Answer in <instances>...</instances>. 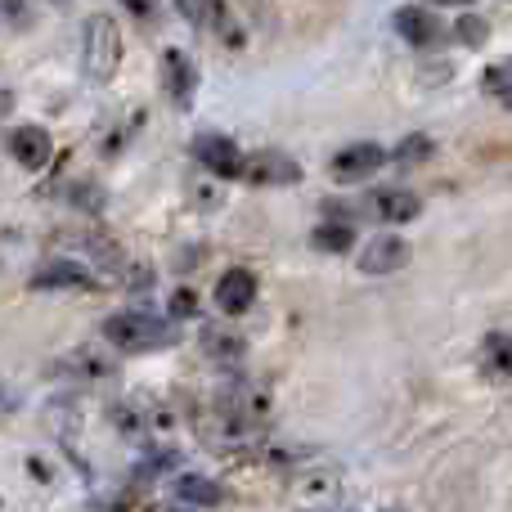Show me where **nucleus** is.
Segmentation results:
<instances>
[{
	"mask_svg": "<svg viewBox=\"0 0 512 512\" xmlns=\"http://www.w3.org/2000/svg\"><path fill=\"white\" fill-rule=\"evenodd\" d=\"M104 337L117 351H158V346L176 342L180 328L171 319L149 315V310H117V315L104 319Z\"/></svg>",
	"mask_w": 512,
	"mask_h": 512,
	"instance_id": "f257e3e1",
	"label": "nucleus"
},
{
	"mask_svg": "<svg viewBox=\"0 0 512 512\" xmlns=\"http://www.w3.org/2000/svg\"><path fill=\"white\" fill-rule=\"evenodd\" d=\"M122 59V36H117V23L108 14H90L86 18V36H81V63H86L90 81H108Z\"/></svg>",
	"mask_w": 512,
	"mask_h": 512,
	"instance_id": "f03ea898",
	"label": "nucleus"
},
{
	"mask_svg": "<svg viewBox=\"0 0 512 512\" xmlns=\"http://www.w3.org/2000/svg\"><path fill=\"white\" fill-rule=\"evenodd\" d=\"M248 185H297L301 180V167L279 149H261V153H248L243 158V176Z\"/></svg>",
	"mask_w": 512,
	"mask_h": 512,
	"instance_id": "7ed1b4c3",
	"label": "nucleus"
},
{
	"mask_svg": "<svg viewBox=\"0 0 512 512\" xmlns=\"http://www.w3.org/2000/svg\"><path fill=\"white\" fill-rule=\"evenodd\" d=\"M387 162V149H378V144H351V149L333 153V162H328V171H333L337 185H355V180H369L378 176V167Z\"/></svg>",
	"mask_w": 512,
	"mask_h": 512,
	"instance_id": "20e7f679",
	"label": "nucleus"
},
{
	"mask_svg": "<svg viewBox=\"0 0 512 512\" xmlns=\"http://www.w3.org/2000/svg\"><path fill=\"white\" fill-rule=\"evenodd\" d=\"M292 499H297V508H310V512L333 508L342 499V477L333 468H310L292 481Z\"/></svg>",
	"mask_w": 512,
	"mask_h": 512,
	"instance_id": "39448f33",
	"label": "nucleus"
},
{
	"mask_svg": "<svg viewBox=\"0 0 512 512\" xmlns=\"http://www.w3.org/2000/svg\"><path fill=\"white\" fill-rule=\"evenodd\" d=\"M194 158L221 180H239L243 176V153H239V144L225 140V135H198Z\"/></svg>",
	"mask_w": 512,
	"mask_h": 512,
	"instance_id": "423d86ee",
	"label": "nucleus"
},
{
	"mask_svg": "<svg viewBox=\"0 0 512 512\" xmlns=\"http://www.w3.org/2000/svg\"><path fill=\"white\" fill-rule=\"evenodd\" d=\"M409 265V243L400 234H378L360 248V270L364 274H396Z\"/></svg>",
	"mask_w": 512,
	"mask_h": 512,
	"instance_id": "0eeeda50",
	"label": "nucleus"
},
{
	"mask_svg": "<svg viewBox=\"0 0 512 512\" xmlns=\"http://www.w3.org/2000/svg\"><path fill=\"white\" fill-rule=\"evenodd\" d=\"M252 301H256V274L252 270L221 274V283H216V306H221L225 315H248Z\"/></svg>",
	"mask_w": 512,
	"mask_h": 512,
	"instance_id": "6e6552de",
	"label": "nucleus"
},
{
	"mask_svg": "<svg viewBox=\"0 0 512 512\" xmlns=\"http://www.w3.org/2000/svg\"><path fill=\"white\" fill-rule=\"evenodd\" d=\"M369 212L378 216V221H414L418 212H423V198L414 194V189H378V194L369 198Z\"/></svg>",
	"mask_w": 512,
	"mask_h": 512,
	"instance_id": "1a4fd4ad",
	"label": "nucleus"
},
{
	"mask_svg": "<svg viewBox=\"0 0 512 512\" xmlns=\"http://www.w3.org/2000/svg\"><path fill=\"white\" fill-rule=\"evenodd\" d=\"M162 81H167V95L176 99L180 108H189V99H194V90H198V72L180 50L162 54Z\"/></svg>",
	"mask_w": 512,
	"mask_h": 512,
	"instance_id": "9d476101",
	"label": "nucleus"
},
{
	"mask_svg": "<svg viewBox=\"0 0 512 512\" xmlns=\"http://www.w3.org/2000/svg\"><path fill=\"white\" fill-rule=\"evenodd\" d=\"M396 32L405 36L409 45H432L436 36H441V18H436V9L400 5V9H396Z\"/></svg>",
	"mask_w": 512,
	"mask_h": 512,
	"instance_id": "9b49d317",
	"label": "nucleus"
},
{
	"mask_svg": "<svg viewBox=\"0 0 512 512\" xmlns=\"http://www.w3.org/2000/svg\"><path fill=\"white\" fill-rule=\"evenodd\" d=\"M9 153H14V162H23L27 171H41L45 162H50V135H45L41 126H14Z\"/></svg>",
	"mask_w": 512,
	"mask_h": 512,
	"instance_id": "f8f14e48",
	"label": "nucleus"
},
{
	"mask_svg": "<svg viewBox=\"0 0 512 512\" xmlns=\"http://www.w3.org/2000/svg\"><path fill=\"white\" fill-rule=\"evenodd\" d=\"M32 288L41 292H59V288H90V270H81L77 261H45L41 270L32 274Z\"/></svg>",
	"mask_w": 512,
	"mask_h": 512,
	"instance_id": "ddd939ff",
	"label": "nucleus"
},
{
	"mask_svg": "<svg viewBox=\"0 0 512 512\" xmlns=\"http://www.w3.org/2000/svg\"><path fill=\"white\" fill-rule=\"evenodd\" d=\"M59 373H72V378H81V382H108L117 373V360H108V355H99V351H72L59 360Z\"/></svg>",
	"mask_w": 512,
	"mask_h": 512,
	"instance_id": "4468645a",
	"label": "nucleus"
},
{
	"mask_svg": "<svg viewBox=\"0 0 512 512\" xmlns=\"http://www.w3.org/2000/svg\"><path fill=\"white\" fill-rule=\"evenodd\" d=\"M203 351L212 355V360H221V364H234V360H243V337L239 333H230V328H221V324H207L203 328Z\"/></svg>",
	"mask_w": 512,
	"mask_h": 512,
	"instance_id": "2eb2a0df",
	"label": "nucleus"
},
{
	"mask_svg": "<svg viewBox=\"0 0 512 512\" xmlns=\"http://www.w3.org/2000/svg\"><path fill=\"white\" fill-rule=\"evenodd\" d=\"M176 499H185V504H194V508H216V504H225V490L216 486L212 477H180L176 481Z\"/></svg>",
	"mask_w": 512,
	"mask_h": 512,
	"instance_id": "dca6fc26",
	"label": "nucleus"
},
{
	"mask_svg": "<svg viewBox=\"0 0 512 512\" xmlns=\"http://www.w3.org/2000/svg\"><path fill=\"white\" fill-rule=\"evenodd\" d=\"M310 248L319 252H351L355 248V225L351 221H324L310 234Z\"/></svg>",
	"mask_w": 512,
	"mask_h": 512,
	"instance_id": "f3484780",
	"label": "nucleus"
},
{
	"mask_svg": "<svg viewBox=\"0 0 512 512\" xmlns=\"http://www.w3.org/2000/svg\"><path fill=\"white\" fill-rule=\"evenodd\" d=\"M481 86H486L495 99H504V104H512V59L495 63V68H486V77H481Z\"/></svg>",
	"mask_w": 512,
	"mask_h": 512,
	"instance_id": "a211bd4d",
	"label": "nucleus"
},
{
	"mask_svg": "<svg viewBox=\"0 0 512 512\" xmlns=\"http://www.w3.org/2000/svg\"><path fill=\"white\" fill-rule=\"evenodd\" d=\"M72 207H81V212H99V207H104V189L99 185H77L72 189Z\"/></svg>",
	"mask_w": 512,
	"mask_h": 512,
	"instance_id": "6ab92c4d",
	"label": "nucleus"
},
{
	"mask_svg": "<svg viewBox=\"0 0 512 512\" xmlns=\"http://www.w3.org/2000/svg\"><path fill=\"white\" fill-rule=\"evenodd\" d=\"M454 32L463 36V45H481V41H486V23H481V18H459V27H454Z\"/></svg>",
	"mask_w": 512,
	"mask_h": 512,
	"instance_id": "aec40b11",
	"label": "nucleus"
},
{
	"mask_svg": "<svg viewBox=\"0 0 512 512\" xmlns=\"http://www.w3.org/2000/svg\"><path fill=\"white\" fill-rule=\"evenodd\" d=\"M427 153H432V144H427L423 135H409V140L400 144L396 158H400V162H418V158H427Z\"/></svg>",
	"mask_w": 512,
	"mask_h": 512,
	"instance_id": "412c9836",
	"label": "nucleus"
},
{
	"mask_svg": "<svg viewBox=\"0 0 512 512\" xmlns=\"http://www.w3.org/2000/svg\"><path fill=\"white\" fill-rule=\"evenodd\" d=\"M194 310H198V297L189 288H180L176 297H171V315H194Z\"/></svg>",
	"mask_w": 512,
	"mask_h": 512,
	"instance_id": "4be33fe9",
	"label": "nucleus"
},
{
	"mask_svg": "<svg viewBox=\"0 0 512 512\" xmlns=\"http://www.w3.org/2000/svg\"><path fill=\"white\" fill-rule=\"evenodd\" d=\"M9 104H14V95H9V90H5V86H0V117H5V113H9Z\"/></svg>",
	"mask_w": 512,
	"mask_h": 512,
	"instance_id": "5701e85b",
	"label": "nucleus"
},
{
	"mask_svg": "<svg viewBox=\"0 0 512 512\" xmlns=\"http://www.w3.org/2000/svg\"><path fill=\"white\" fill-rule=\"evenodd\" d=\"M9 409H14V400H9V396H0V414H9Z\"/></svg>",
	"mask_w": 512,
	"mask_h": 512,
	"instance_id": "b1692460",
	"label": "nucleus"
},
{
	"mask_svg": "<svg viewBox=\"0 0 512 512\" xmlns=\"http://www.w3.org/2000/svg\"><path fill=\"white\" fill-rule=\"evenodd\" d=\"M167 512H189V508H167Z\"/></svg>",
	"mask_w": 512,
	"mask_h": 512,
	"instance_id": "393cba45",
	"label": "nucleus"
}]
</instances>
